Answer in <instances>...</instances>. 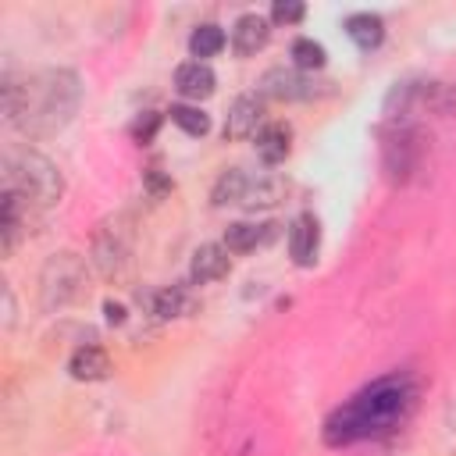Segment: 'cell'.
<instances>
[{
    "mask_svg": "<svg viewBox=\"0 0 456 456\" xmlns=\"http://www.w3.org/2000/svg\"><path fill=\"white\" fill-rule=\"evenodd\" d=\"M157 128H160V114H157V110H146V114H139V118L132 121L128 132H132V139H135L139 146H146V142L157 135Z\"/></svg>",
    "mask_w": 456,
    "mask_h": 456,
    "instance_id": "24",
    "label": "cell"
},
{
    "mask_svg": "<svg viewBox=\"0 0 456 456\" xmlns=\"http://www.w3.org/2000/svg\"><path fill=\"white\" fill-rule=\"evenodd\" d=\"M278 224H249V221H235L224 228V249L228 253H249L256 246H264L274 235Z\"/></svg>",
    "mask_w": 456,
    "mask_h": 456,
    "instance_id": "19",
    "label": "cell"
},
{
    "mask_svg": "<svg viewBox=\"0 0 456 456\" xmlns=\"http://www.w3.org/2000/svg\"><path fill=\"white\" fill-rule=\"evenodd\" d=\"M292 68H299V71H321L324 68V61H328V53H324V46L317 43V39H310V36H299L296 43H292Z\"/></svg>",
    "mask_w": 456,
    "mask_h": 456,
    "instance_id": "22",
    "label": "cell"
},
{
    "mask_svg": "<svg viewBox=\"0 0 456 456\" xmlns=\"http://www.w3.org/2000/svg\"><path fill=\"white\" fill-rule=\"evenodd\" d=\"M4 118L28 139L57 135L82 103V78L71 68H43L36 75H4Z\"/></svg>",
    "mask_w": 456,
    "mask_h": 456,
    "instance_id": "2",
    "label": "cell"
},
{
    "mask_svg": "<svg viewBox=\"0 0 456 456\" xmlns=\"http://www.w3.org/2000/svg\"><path fill=\"white\" fill-rule=\"evenodd\" d=\"M289 146H292V128L285 121H267L256 132V157L264 164H281L289 157Z\"/></svg>",
    "mask_w": 456,
    "mask_h": 456,
    "instance_id": "16",
    "label": "cell"
},
{
    "mask_svg": "<svg viewBox=\"0 0 456 456\" xmlns=\"http://www.w3.org/2000/svg\"><path fill=\"white\" fill-rule=\"evenodd\" d=\"M228 271H232V256H228L224 242H203L189 260V281L192 285H210V281L224 278Z\"/></svg>",
    "mask_w": 456,
    "mask_h": 456,
    "instance_id": "10",
    "label": "cell"
},
{
    "mask_svg": "<svg viewBox=\"0 0 456 456\" xmlns=\"http://www.w3.org/2000/svg\"><path fill=\"white\" fill-rule=\"evenodd\" d=\"M317 249H321V221L310 210H303L289 224V256L296 267H310L317 260Z\"/></svg>",
    "mask_w": 456,
    "mask_h": 456,
    "instance_id": "9",
    "label": "cell"
},
{
    "mask_svg": "<svg viewBox=\"0 0 456 456\" xmlns=\"http://www.w3.org/2000/svg\"><path fill=\"white\" fill-rule=\"evenodd\" d=\"M68 374L75 381H103L110 374V356L100 346H78L68 360Z\"/></svg>",
    "mask_w": 456,
    "mask_h": 456,
    "instance_id": "15",
    "label": "cell"
},
{
    "mask_svg": "<svg viewBox=\"0 0 456 456\" xmlns=\"http://www.w3.org/2000/svg\"><path fill=\"white\" fill-rule=\"evenodd\" d=\"M271 39V18L249 11V14H239L235 25H232V50L239 57H253L256 50H264Z\"/></svg>",
    "mask_w": 456,
    "mask_h": 456,
    "instance_id": "11",
    "label": "cell"
},
{
    "mask_svg": "<svg viewBox=\"0 0 456 456\" xmlns=\"http://www.w3.org/2000/svg\"><path fill=\"white\" fill-rule=\"evenodd\" d=\"M142 185H146V192L153 196V200H160V196H167L171 192V178L153 164V167H146V175H142Z\"/></svg>",
    "mask_w": 456,
    "mask_h": 456,
    "instance_id": "26",
    "label": "cell"
},
{
    "mask_svg": "<svg viewBox=\"0 0 456 456\" xmlns=\"http://www.w3.org/2000/svg\"><path fill=\"white\" fill-rule=\"evenodd\" d=\"M214 86H217V75L210 71V64H203V61H185V64H178V71H175V89L185 96V100H207L210 93H214Z\"/></svg>",
    "mask_w": 456,
    "mask_h": 456,
    "instance_id": "14",
    "label": "cell"
},
{
    "mask_svg": "<svg viewBox=\"0 0 456 456\" xmlns=\"http://www.w3.org/2000/svg\"><path fill=\"white\" fill-rule=\"evenodd\" d=\"M328 82H314V75L299 71V68H267L260 78V96L264 100H281V103H296V100H317L324 96Z\"/></svg>",
    "mask_w": 456,
    "mask_h": 456,
    "instance_id": "7",
    "label": "cell"
},
{
    "mask_svg": "<svg viewBox=\"0 0 456 456\" xmlns=\"http://www.w3.org/2000/svg\"><path fill=\"white\" fill-rule=\"evenodd\" d=\"M132 239H135V232H132V221L125 214L103 217L96 224L93 246H89V260H93V267L107 281H114V278H121L128 271V264H132Z\"/></svg>",
    "mask_w": 456,
    "mask_h": 456,
    "instance_id": "5",
    "label": "cell"
},
{
    "mask_svg": "<svg viewBox=\"0 0 456 456\" xmlns=\"http://www.w3.org/2000/svg\"><path fill=\"white\" fill-rule=\"evenodd\" d=\"M103 314H107V321H110V324H125V306H121V303L107 299V303H103Z\"/></svg>",
    "mask_w": 456,
    "mask_h": 456,
    "instance_id": "27",
    "label": "cell"
},
{
    "mask_svg": "<svg viewBox=\"0 0 456 456\" xmlns=\"http://www.w3.org/2000/svg\"><path fill=\"white\" fill-rule=\"evenodd\" d=\"M285 192H289V182H285L281 175L267 171V175H256V178L246 182V192H242V203H239V207L249 210V214L271 210V207H278V203L285 200Z\"/></svg>",
    "mask_w": 456,
    "mask_h": 456,
    "instance_id": "12",
    "label": "cell"
},
{
    "mask_svg": "<svg viewBox=\"0 0 456 456\" xmlns=\"http://www.w3.org/2000/svg\"><path fill=\"white\" fill-rule=\"evenodd\" d=\"M342 28H346V36H349L363 53L378 50L381 39H385V21H381L378 14H370V11H356V14H349Z\"/></svg>",
    "mask_w": 456,
    "mask_h": 456,
    "instance_id": "17",
    "label": "cell"
},
{
    "mask_svg": "<svg viewBox=\"0 0 456 456\" xmlns=\"http://www.w3.org/2000/svg\"><path fill=\"white\" fill-rule=\"evenodd\" d=\"M424 160V135L420 128L406 125V121H395L388 132H385V142H381V164H385V178L392 185H406L417 167Z\"/></svg>",
    "mask_w": 456,
    "mask_h": 456,
    "instance_id": "6",
    "label": "cell"
},
{
    "mask_svg": "<svg viewBox=\"0 0 456 456\" xmlns=\"http://www.w3.org/2000/svg\"><path fill=\"white\" fill-rule=\"evenodd\" d=\"M4 189L18 192L25 207L50 210L64 196V178L50 157H43L39 150L18 146L4 153Z\"/></svg>",
    "mask_w": 456,
    "mask_h": 456,
    "instance_id": "3",
    "label": "cell"
},
{
    "mask_svg": "<svg viewBox=\"0 0 456 456\" xmlns=\"http://www.w3.org/2000/svg\"><path fill=\"white\" fill-rule=\"evenodd\" d=\"M303 14H306V7L299 0H274V7H271V21L274 25H296Z\"/></svg>",
    "mask_w": 456,
    "mask_h": 456,
    "instance_id": "25",
    "label": "cell"
},
{
    "mask_svg": "<svg viewBox=\"0 0 456 456\" xmlns=\"http://www.w3.org/2000/svg\"><path fill=\"white\" fill-rule=\"evenodd\" d=\"M25 221H28V207L21 203L18 192L4 189V196H0V253L4 256L14 253V246H18L21 232H25Z\"/></svg>",
    "mask_w": 456,
    "mask_h": 456,
    "instance_id": "13",
    "label": "cell"
},
{
    "mask_svg": "<svg viewBox=\"0 0 456 456\" xmlns=\"http://www.w3.org/2000/svg\"><path fill=\"white\" fill-rule=\"evenodd\" d=\"M224 50V32H221V25H200L192 36H189V53L196 57V61H203L207 64V57H214V53H221Z\"/></svg>",
    "mask_w": 456,
    "mask_h": 456,
    "instance_id": "21",
    "label": "cell"
},
{
    "mask_svg": "<svg viewBox=\"0 0 456 456\" xmlns=\"http://www.w3.org/2000/svg\"><path fill=\"white\" fill-rule=\"evenodd\" d=\"M86 289V264L78 253L64 249V253H53L43 271H39V306L46 314L53 310H64L68 303H75Z\"/></svg>",
    "mask_w": 456,
    "mask_h": 456,
    "instance_id": "4",
    "label": "cell"
},
{
    "mask_svg": "<svg viewBox=\"0 0 456 456\" xmlns=\"http://www.w3.org/2000/svg\"><path fill=\"white\" fill-rule=\"evenodd\" d=\"M246 182H249V175H246L242 167L221 171V178H217L214 189H210V203H214V207H239V203H242V192H246Z\"/></svg>",
    "mask_w": 456,
    "mask_h": 456,
    "instance_id": "20",
    "label": "cell"
},
{
    "mask_svg": "<svg viewBox=\"0 0 456 456\" xmlns=\"http://www.w3.org/2000/svg\"><path fill=\"white\" fill-rule=\"evenodd\" d=\"M264 96L256 93H242L235 96V103L228 107V118H224V139L232 142H242V139H256V132L264 128Z\"/></svg>",
    "mask_w": 456,
    "mask_h": 456,
    "instance_id": "8",
    "label": "cell"
},
{
    "mask_svg": "<svg viewBox=\"0 0 456 456\" xmlns=\"http://www.w3.org/2000/svg\"><path fill=\"white\" fill-rule=\"evenodd\" d=\"M192 306H196V299H192V292L182 289V285H164V289H157V292L150 296V314L160 317V321L185 317Z\"/></svg>",
    "mask_w": 456,
    "mask_h": 456,
    "instance_id": "18",
    "label": "cell"
},
{
    "mask_svg": "<svg viewBox=\"0 0 456 456\" xmlns=\"http://www.w3.org/2000/svg\"><path fill=\"white\" fill-rule=\"evenodd\" d=\"M167 114H171V121H175L185 135H207V132H210V118H207L200 107H192V103H175Z\"/></svg>",
    "mask_w": 456,
    "mask_h": 456,
    "instance_id": "23",
    "label": "cell"
},
{
    "mask_svg": "<svg viewBox=\"0 0 456 456\" xmlns=\"http://www.w3.org/2000/svg\"><path fill=\"white\" fill-rule=\"evenodd\" d=\"M417 395H420L417 378L406 370H392V374L370 381L349 403H342L335 413H328V420L321 428L324 445L342 449V445H353L363 438L392 435L417 410Z\"/></svg>",
    "mask_w": 456,
    "mask_h": 456,
    "instance_id": "1",
    "label": "cell"
}]
</instances>
